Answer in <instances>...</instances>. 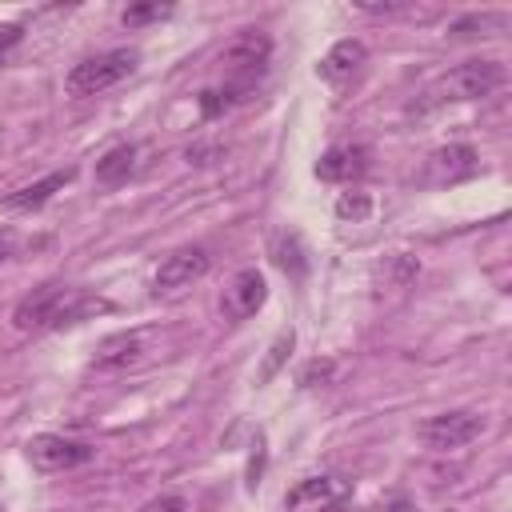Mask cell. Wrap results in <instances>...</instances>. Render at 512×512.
<instances>
[{"mask_svg": "<svg viewBox=\"0 0 512 512\" xmlns=\"http://www.w3.org/2000/svg\"><path fill=\"white\" fill-rule=\"evenodd\" d=\"M364 60H368V48H364L360 40H340V44H332L328 56L316 64V76L328 80V84H340V80H348Z\"/></svg>", "mask_w": 512, "mask_h": 512, "instance_id": "12", "label": "cell"}, {"mask_svg": "<svg viewBox=\"0 0 512 512\" xmlns=\"http://www.w3.org/2000/svg\"><path fill=\"white\" fill-rule=\"evenodd\" d=\"M24 456L32 468L40 472H68V468H80L92 460V448L80 444V440H68V436H56V432H40L24 444Z\"/></svg>", "mask_w": 512, "mask_h": 512, "instance_id": "6", "label": "cell"}, {"mask_svg": "<svg viewBox=\"0 0 512 512\" xmlns=\"http://www.w3.org/2000/svg\"><path fill=\"white\" fill-rule=\"evenodd\" d=\"M352 496V484L340 476H308L284 496V512H332Z\"/></svg>", "mask_w": 512, "mask_h": 512, "instance_id": "7", "label": "cell"}, {"mask_svg": "<svg viewBox=\"0 0 512 512\" xmlns=\"http://www.w3.org/2000/svg\"><path fill=\"white\" fill-rule=\"evenodd\" d=\"M264 300H268V284H264V276H260L256 268H240V272L228 280V288H224V316H232V320H248V316L260 312Z\"/></svg>", "mask_w": 512, "mask_h": 512, "instance_id": "9", "label": "cell"}, {"mask_svg": "<svg viewBox=\"0 0 512 512\" xmlns=\"http://www.w3.org/2000/svg\"><path fill=\"white\" fill-rule=\"evenodd\" d=\"M432 176L436 180H464V176H472L476 172V152L468 148V144H448V148H436L432 152Z\"/></svg>", "mask_w": 512, "mask_h": 512, "instance_id": "15", "label": "cell"}, {"mask_svg": "<svg viewBox=\"0 0 512 512\" xmlns=\"http://www.w3.org/2000/svg\"><path fill=\"white\" fill-rule=\"evenodd\" d=\"M172 16V4H160V0H144V4H128L120 12V24L124 28H144V24H156V20H168Z\"/></svg>", "mask_w": 512, "mask_h": 512, "instance_id": "17", "label": "cell"}, {"mask_svg": "<svg viewBox=\"0 0 512 512\" xmlns=\"http://www.w3.org/2000/svg\"><path fill=\"white\" fill-rule=\"evenodd\" d=\"M368 212H372V196L368 192H344L336 200V216L340 220H368Z\"/></svg>", "mask_w": 512, "mask_h": 512, "instance_id": "19", "label": "cell"}, {"mask_svg": "<svg viewBox=\"0 0 512 512\" xmlns=\"http://www.w3.org/2000/svg\"><path fill=\"white\" fill-rule=\"evenodd\" d=\"M268 56H272V40H268V32H264V28H240V32L224 44L220 64H228V68L240 76L236 92H248V88H252V80L264 72Z\"/></svg>", "mask_w": 512, "mask_h": 512, "instance_id": "4", "label": "cell"}, {"mask_svg": "<svg viewBox=\"0 0 512 512\" xmlns=\"http://www.w3.org/2000/svg\"><path fill=\"white\" fill-rule=\"evenodd\" d=\"M20 40H24V28H20V24H0V60H4Z\"/></svg>", "mask_w": 512, "mask_h": 512, "instance_id": "22", "label": "cell"}, {"mask_svg": "<svg viewBox=\"0 0 512 512\" xmlns=\"http://www.w3.org/2000/svg\"><path fill=\"white\" fill-rule=\"evenodd\" d=\"M368 148L364 144H332L320 160H316V176L328 184H352L368 172Z\"/></svg>", "mask_w": 512, "mask_h": 512, "instance_id": "10", "label": "cell"}, {"mask_svg": "<svg viewBox=\"0 0 512 512\" xmlns=\"http://www.w3.org/2000/svg\"><path fill=\"white\" fill-rule=\"evenodd\" d=\"M208 252L204 248H176L160 268H156V280H152V292L156 296H172V292H184L192 288L204 272H208Z\"/></svg>", "mask_w": 512, "mask_h": 512, "instance_id": "8", "label": "cell"}, {"mask_svg": "<svg viewBox=\"0 0 512 512\" xmlns=\"http://www.w3.org/2000/svg\"><path fill=\"white\" fill-rule=\"evenodd\" d=\"M188 504L180 500V496H156V500H148L140 512H184Z\"/></svg>", "mask_w": 512, "mask_h": 512, "instance_id": "23", "label": "cell"}, {"mask_svg": "<svg viewBox=\"0 0 512 512\" xmlns=\"http://www.w3.org/2000/svg\"><path fill=\"white\" fill-rule=\"evenodd\" d=\"M112 300L104 296H92L84 288H68V284H40L32 288L16 308H12V324L20 332H48V328H68V324H80L96 312H108Z\"/></svg>", "mask_w": 512, "mask_h": 512, "instance_id": "1", "label": "cell"}, {"mask_svg": "<svg viewBox=\"0 0 512 512\" xmlns=\"http://www.w3.org/2000/svg\"><path fill=\"white\" fill-rule=\"evenodd\" d=\"M144 356V332H116L108 340H100L96 356H92V368L100 372H116V368H128Z\"/></svg>", "mask_w": 512, "mask_h": 512, "instance_id": "11", "label": "cell"}, {"mask_svg": "<svg viewBox=\"0 0 512 512\" xmlns=\"http://www.w3.org/2000/svg\"><path fill=\"white\" fill-rule=\"evenodd\" d=\"M132 168H136V148L132 144H116L96 160V180L112 188V184H124L132 176Z\"/></svg>", "mask_w": 512, "mask_h": 512, "instance_id": "16", "label": "cell"}, {"mask_svg": "<svg viewBox=\"0 0 512 512\" xmlns=\"http://www.w3.org/2000/svg\"><path fill=\"white\" fill-rule=\"evenodd\" d=\"M392 508H396V512H412V508H408V504H404V500H396V504H392Z\"/></svg>", "mask_w": 512, "mask_h": 512, "instance_id": "25", "label": "cell"}, {"mask_svg": "<svg viewBox=\"0 0 512 512\" xmlns=\"http://www.w3.org/2000/svg\"><path fill=\"white\" fill-rule=\"evenodd\" d=\"M484 432V416L476 412H440V416H428L420 424V440L432 448V452H452V448H464L472 444L476 436Z\"/></svg>", "mask_w": 512, "mask_h": 512, "instance_id": "5", "label": "cell"}, {"mask_svg": "<svg viewBox=\"0 0 512 512\" xmlns=\"http://www.w3.org/2000/svg\"><path fill=\"white\" fill-rule=\"evenodd\" d=\"M272 260H276V268H284L292 280H304L308 276V248H304V236L296 232V228H284V232H276L272 236Z\"/></svg>", "mask_w": 512, "mask_h": 512, "instance_id": "14", "label": "cell"}, {"mask_svg": "<svg viewBox=\"0 0 512 512\" xmlns=\"http://www.w3.org/2000/svg\"><path fill=\"white\" fill-rule=\"evenodd\" d=\"M292 344H296V332H292V328H284V332L272 340V348H268V356H264V364H260V372H256V384H268V380L280 372V364L288 360Z\"/></svg>", "mask_w": 512, "mask_h": 512, "instance_id": "18", "label": "cell"}, {"mask_svg": "<svg viewBox=\"0 0 512 512\" xmlns=\"http://www.w3.org/2000/svg\"><path fill=\"white\" fill-rule=\"evenodd\" d=\"M332 372H336V364H332V360H312V364H304V372H300V384H308V388H316V384H328V380H332Z\"/></svg>", "mask_w": 512, "mask_h": 512, "instance_id": "20", "label": "cell"}, {"mask_svg": "<svg viewBox=\"0 0 512 512\" xmlns=\"http://www.w3.org/2000/svg\"><path fill=\"white\" fill-rule=\"evenodd\" d=\"M68 180H72V168H64V172H48V176H40L36 184H24V188L8 192V196H4V208H8V212H32V208L48 204L52 192H60Z\"/></svg>", "mask_w": 512, "mask_h": 512, "instance_id": "13", "label": "cell"}, {"mask_svg": "<svg viewBox=\"0 0 512 512\" xmlns=\"http://www.w3.org/2000/svg\"><path fill=\"white\" fill-rule=\"evenodd\" d=\"M224 104H228V100H224V92H216V88H204V92H200V112H204L208 120H212V116H220V112H224Z\"/></svg>", "mask_w": 512, "mask_h": 512, "instance_id": "21", "label": "cell"}, {"mask_svg": "<svg viewBox=\"0 0 512 512\" xmlns=\"http://www.w3.org/2000/svg\"><path fill=\"white\" fill-rule=\"evenodd\" d=\"M0 512H4V508H0Z\"/></svg>", "mask_w": 512, "mask_h": 512, "instance_id": "26", "label": "cell"}, {"mask_svg": "<svg viewBox=\"0 0 512 512\" xmlns=\"http://www.w3.org/2000/svg\"><path fill=\"white\" fill-rule=\"evenodd\" d=\"M504 80H508V68L500 60H464L432 84V96L436 100H480L504 88Z\"/></svg>", "mask_w": 512, "mask_h": 512, "instance_id": "3", "label": "cell"}, {"mask_svg": "<svg viewBox=\"0 0 512 512\" xmlns=\"http://www.w3.org/2000/svg\"><path fill=\"white\" fill-rule=\"evenodd\" d=\"M140 56L136 48H112V52H100V56H88L80 60L72 72H68V92L72 96H100L108 88H116L120 80H128L136 72Z\"/></svg>", "mask_w": 512, "mask_h": 512, "instance_id": "2", "label": "cell"}, {"mask_svg": "<svg viewBox=\"0 0 512 512\" xmlns=\"http://www.w3.org/2000/svg\"><path fill=\"white\" fill-rule=\"evenodd\" d=\"M4 256H8V236L0 232V260H4Z\"/></svg>", "mask_w": 512, "mask_h": 512, "instance_id": "24", "label": "cell"}]
</instances>
